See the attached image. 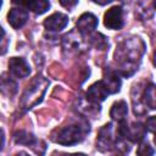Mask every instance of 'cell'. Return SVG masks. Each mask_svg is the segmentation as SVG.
Here are the masks:
<instances>
[{
  "mask_svg": "<svg viewBox=\"0 0 156 156\" xmlns=\"http://www.w3.org/2000/svg\"><path fill=\"white\" fill-rule=\"evenodd\" d=\"M58 1L63 7H67V9H71L78 4V0H58Z\"/></svg>",
  "mask_w": 156,
  "mask_h": 156,
  "instance_id": "19",
  "label": "cell"
},
{
  "mask_svg": "<svg viewBox=\"0 0 156 156\" xmlns=\"http://www.w3.org/2000/svg\"><path fill=\"white\" fill-rule=\"evenodd\" d=\"M15 141L20 145L32 146L37 143V138L33 134H30L26 130H18V132L15 133Z\"/></svg>",
  "mask_w": 156,
  "mask_h": 156,
  "instance_id": "15",
  "label": "cell"
},
{
  "mask_svg": "<svg viewBox=\"0 0 156 156\" xmlns=\"http://www.w3.org/2000/svg\"><path fill=\"white\" fill-rule=\"evenodd\" d=\"M48 85H49V82L45 78L35 77V79L30 83V85H28L24 94L22 95L21 107L23 110H29L33 106L38 105L41 101Z\"/></svg>",
  "mask_w": 156,
  "mask_h": 156,
  "instance_id": "2",
  "label": "cell"
},
{
  "mask_svg": "<svg viewBox=\"0 0 156 156\" xmlns=\"http://www.w3.org/2000/svg\"><path fill=\"white\" fill-rule=\"evenodd\" d=\"M104 24L108 29H121L123 27V10L121 6L108 9L104 15Z\"/></svg>",
  "mask_w": 156,
  "mask_h": 156,
  "instance_id": "5",
  "label": "cell"
},
{
  "mask_svg": "<svg viewBox=\"0 0 156 156\" xmlns=\"http://www.w3.org/2000/svg\"><path fill=\"white\" fill-rule=\"evenodd\" d=\"M146 129H149L151 133H154V130H155V117L154 116H151L146 121Z\"/></svg>",
  "mask_w": 156,
  "mask_h": 156,
  "instance_id": "20",
  "label": "cell"
},
{
  "mask_svg": "<svg viewBox=\"0 0 156 156\" xmlns=\"http://www.w3.org/2000/svg\"><path fill=\"white\" fill-rule=\"evenodd\" d=\"M144 52V44L139 38H126L116 49V61L119 63V72L123 76H132L136 68V61Z\"/></svg>",
  "mask_w": 156,
  "mask_h": 156,
  "instance_id": "1",
  "label": "cell"
},
{
  "mask_svg": "<svg viewBox=\"0 0 156 156\" xmlns=\"http://www.w3.org/2000/svg\"><path fill=\"white\" fill-rule=\"evenodd\" d=\"M144 102L147 107H150L151 110L155 108V85L154 84H149L147 87H145L144 89Z\"/></svg>",
  "mask_w": 156,
  "mask_h": 156,
  "instance_id": "16",
  "label": "cell"
},
{
  "mask_svg": "<svg viewBox=\"0 0 156 156\" xmlns=\"http://www.w3.org/2000/svg\"><path fill=\"white\" fill-rule=\"evenodd\" d=\"M0 93L7 98H11L17 93V83L6 73L0 76Z\"/></svg>",
  "mask_w": 156,
  "mask_h": 156,
  "instance_id": "13",
  "label": "cell"
},
{
  "mask_svg": "<svg viewBox=\"0 0 156 156\" xmlns=\"http://www.w3.org/2000/svg\"><path fill=\"white\" fill-rule=\"evenodd\" d=\"M98 26V18L89 12L83 13L78 21H77V28L82 34H89L91 33Z\"/></svg>",
  "mask_w": 156,
  "mask_h": 156,
  "instance_id": "10",
  "label": "cell"
},
{
  "mask_svg": "<svg viewBox=\"0 0 156 156\" xmlns=\"http://www.w3.org/2000/svg\"><path fill=\"white\" fill-rule=\"evenodd\" d=\"M91 1L95 2V4H98V5H106V4H110L113 0H91Z\"/></svg>",
  "mask_w": 156,
  "mask_h": 156,
  "instance_id": "21",
  "label": "cell"
},
{
  "mask_svg": "<svg viewBox=\"0 0 156 156\" xmlns=\"http://www.w3.org/2000/svg\"><path fill=\"white\" fill-rule=\"evenodd\" d=\"M9 68L11 74L16 78H24L30 73L29 65L22 57H11L9 61Z\"/></svg>",
  "mask_w": 156,
  "mask_h": 156,
  "instance_id": "7",
  "label": "cell"
},
{
  "mask_svg": "<svg viewBox=\"0 0 156 156\" xmlns=\"http://www.w3.org/2000/svg\"><path fill=\"white\" fill-rule=\"evenodd\" d=\"M88 132H89V127L87 124H84V126L69 124V126L61 128L57 132L56 138H54V140L61 145L71 146V145H76L78 143H80Z\"/></svg>",
  "mask_w": 156,
  "mask_h": 156,
  "instance_id": "3",
  "label": "cell"
},
{
  "mask_svg": "<svg viewBox=\"0 0 156 156\" xmlns=\"http://www.w3.org/2000/svg\"><path fill=\"white\" fill-rule=\"evenodd\" d=\"M138 154H139V155H152V154H154V150H152L149 145L141 144V145L139 146V149H138Z\"/></svg>",
  "mask_w": 156,
  "mask_h": 156,
  "instance_id": "18",
  "label": "cell"
},
{
  "mask_svg": "<svg viewBox=\"0 0 156 156\" xmlns=\"http://www.w3.org/2000/svg\"><path fill=\"white\" fill-rule=\"evenodd\" d=\"M67 24H68V16L61 12H55L44 21V27L48 30H52V32H58L63 29Z\"/></svg>",
  "mask_w": 156,
  "mask_h": 156,
  "instance_id": "9",
  "label": "cell"
},
{
  "mask_svg": "<svg viewBox=\"0 0 156 156\" xmlns=\"http://www.w3.org/2000/svg\"><path fill=\"white\" fill-rule=\"evenodd\" d=\"M13 4L20 5L37 15H41L50 9L49 0H12Z\"/></svg>",
  "mask_w": 156,
  "mask_h": 156,
  "instance_id": "8",
  "label": "cell"
},
{
  "mask_svg": "<svg viewBox=\"0 0 156 156\" xmlns=\"http://www.w3.org/2000/svg\"><path fill=\"white\" fill-rule=\"evenodd\" d=\"M1 5H2V0H0V9H1Z\"/></svg>",
  "mask_w": 156,
  "mask_h": 156,
  "instance_id": "23",
  "label": "cell"
},
{
  "mask_svg": "<svg viewBox=\"0 0 156 156\" xmlns=\"http://www.w3.org/2000/svg\"><path fill=\"white\" fill-rule=\"evenodd\" d=\"M7 45H9V41H7V39H6L5 30H4L2 27L0 26V55H4V54L7 51Z\"/></svg>",
  "mask_w": 156,
  "mask_h": 156,
  "instance_id": "17",
  "label": "cell"
},
{
  "mask_svg": "<svg viewBox=\"0 0 156 156\" xmlns=\"http://www.w3.org/2000/svg\"><path fill=\"white\" fill-rule=\"evenodd\" d=\"M28 20V12L23 9H11L10 12L7 13V21L11 24V27L18 29Z\"/></svg>",
  "mask_w": 156,
  "mask_h": 156,
  "instance_id": "12",
  "label": "cell"
},
{
  "mask_svg": "<svg viewBox=\"0 0 156 156\" xmlns=\"http://www.w3.org/2000/svg\"><path fill=\"white\" fill-rule=\"evenodd\" d=\"M108 95H110V93L102 80L95 82L93 85H90L88 88V91H87V99H88V101H90L93 104L102 102Z\"/></svg>",
  "mask_w": 156,
  "mask_h": 156,
  "instance_id": "6",
  "label": "cell"
},
{
  "mask_svg": "<svg viewBox=\"0 0 156 156\" xmlns=\"http://www.w3.org/2000/svg\"><path fill=\"white\" fill-rule=\"evenodd\" d=\"M128 113V106H127V102L121 100V101H117L112 105L111 107V111H110V116L112 119L115 121H123L126 118Z\"/></svg>",
  "mask_w": 156,
  "mask_h": 156,
  "instance_id": "14",
  "label": "cell"
},
{
  "mask_svg": "<svg viewBox=\"0 0 156 156\" xmlns=\"http://www.w3.org/2000/svg\"><path fill=\"white\" fill-rule=\"evenodd\" d=\"M4 140H5V138H4V132H2V129H0V149L4 146Z\"/></svg>",
  "mask_w": 156,
  "mask_h": 156,
  "instance_id": "22",
  "label": "cell"
},
{
  "mask_svg": "<svg viewBox=\"0 0 156 156\" xmlns=\"http://www.w3.org/2000/svg\"><path fill=\"white\" fill-rule=\"evenodd\" d=\"M115 141L116 139L113 138L112 123H107L99 130V135L96 139V147L101 151H107L112 149Z\"/></svg>",
  "mask_w": 156,
  "mask_h": 156,
  "instance_id": "4",
  "label": "cell"
},
{
  "mask_svg": "<svg viewBox=\"0 0 156 156\" xmlns=\"http://www.w3.org/2000/svg\"><path fill=\"white\" fill-rule=\"evenodd\" d=\"M104 84L106 85L110 94H116L121 89V78L118 77L117 72L112 71L111 68H106L104 72Z\"/></svg>",
  "mask_w": 156,
  "mask_h": 156,
  "instance_id": "11",
  "label": "cell"
}]
</instances>
